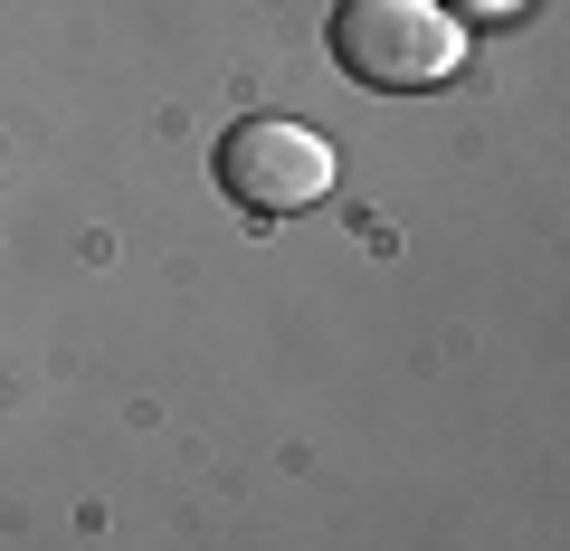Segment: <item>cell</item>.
Wrapping results in <instances>:
<instances>
[{
	"mask_svg": "<svg viewBox=\"0 0 570 551\" xmlns=\"http://www.w3.org/2000/svg\"><path fill=\"white\" fill-rule=\"evenodd\" d=\"M466 10H513V0H466Z\"/></svg>",
	"mask_w": 570,
	"mask_h": 551,
	"instance_id": "3",
	"label": "cell"
},
{
	"mask_svg": "<svg viewBox=\"0 0 570 551\" xmlns=\"http://www.w3.org/2000/svg\"><path fill=\"white\" fill-rule=\"evenodd\" d=\"M333 67L381 96H428L466 67V29L438 0H343L333 10Z\"/></svg>",
	"mask_w": 570,
	"mask_h": 551,
	"instance_id": "1",
	"label": "cell"
},
{
	"mask_svg": "<svg viewBox=\"0 0 570 551\" xmlns=\"http://www.w3.org/2000/svg\"><path fill=\"white\" fill-rule=\"evenodd\" d=\"M219 190L257 219H295L333 190V144L314 124H285V115H247L219 134Z\"/></svg>",
	"mask_w": 570,
	"mask_h": 551,
	"instance_id": "2",
	"label": "cell"
}]
</instances>
